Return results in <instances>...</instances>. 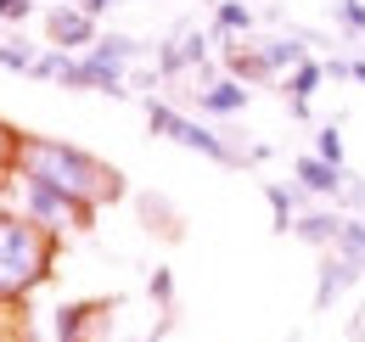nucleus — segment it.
Instances as JSON below:
<instances>
[{
    "label": "nucleus",
    "instance_id": "nucleus-21",
    "mask_svg": "<svg viewBox=\"0 0 365 342\" xmlns=\"http://www.w3.org/2000/svg\"><path fill=\"white\" fill-rule=\"evenodd\" d=\"M17 146H23V135H11L0 124V169H17Z\"/></svg>",
    "mask_w": 365,
    "mask_h": 342
},
{
    "label": "nucleus",
    "instance_id": "nucleus-19",
    "mask_svg": "<svg viewBox=\"0 0 365 342\" xmlns=\"http://www.w3.org/2000/svg\"><path fill=\"white\" fill-rule=\"evenodd\" d=\"M146 292H152V303H163V309H169V303H175V275H169V269H152Z\"/></svg>",
    "mask_w": 365,
    "mask_h": 342
},
{
    "label": "nucleus",
    "instance_id": "nucleus-11",
    "mask_svg": "<svg viewBox=\"0 0 365 342\" xmlns=\"http://www.w3.org/2000/svg\"><path fill=\"white\" fill-rule=\"evenodd\" d=\"M337 230H343V214H298L292 219V236L309 242V247H337Z\"/></svg>",
    "mask_w": 365,
    "mask_h": 342
},
{
    "label": "nucleus",
    "instance_id": "nucleus-15",
    "mask_svg": "<svg viewBox=\"0 0 365 342\" xmlns=\"http://www.w3.org/2000/svg\"><path fill=\"white\" fill-rule=\"evenodd\" d=\"M264 197H270V214H275V236H287L292 230V219H298V202H304V191L292 185H264Z\"/></svg>",
    "mask_w": 365,
    "mask_h": 342
},
{
    "label": "nucleus",
    "instance_id": "nucleus-4",
    "mask_svg": "<svg viewBox=\"0 0 365 342\" xmlns=\"http://www.w3.org/2000/svg\"><path fill=\"white\" fill-rule=\"evenodd\" d=\"M23 214L40 219L46 230H91L96 208H85L79 197H68L62 185H51V180H34V174H23Z\"/></svg>",
    "mask_w": 365,
    "mask_h": 342
},
{
    "label": "nucleus",
    "instance_id": "nucleus-3",
    "mask_svg": "<svg viewBox=\"0 0 365 342\" xmlns=\"http://www.w3.org/2000/svg\"><path fill=\"white\" fill-rule=\"evenodd\" d=\"M146 124H152V135H163V140H175V146H185V152H202L208 163H242V152L230 146V140H220L214 129H202L197 118H185L180 107H169V101H146Z\"/></svg>",
    "mask_w": 365,
    "mask_h": 342
},
{
    "label": "nucleus",
    "instance_id": "nucleus-24",
    "mask_svg": "<svg viewBox=\"0 0 365 342\" xmlns=\"http://www.w3.org/2000/svg\"><path fill=\"white\" fill-rule=\"evenodd\" d=\"M208 6H220V0H208Z\"/></svg>",
    "mask_w": 365,
    "mask_h": 342
},
{
    "label": "nucleus",
    "instance_id": "nucleus-22",
    "mask_svg": "<svg viewBox=\"0 0 365 342\" xmlns=\"http://www.w3.org/2000/svg\"><path fill=\"white\" fill-rule=\"evenodd\" d=\"M79 6H85L91 17H107V11H113V6H124V0H79Z\"/></svg>",
    "mask_w": 365,
    "mask_h": 342
},
{
    "label": "nucleus",
    "instance_id": "nucleus-9",
    "mask_svg": "<svg viewBox=\"0 0 365 342\" xmlns=\"http://www.w3.org/2000/svg\"><path fill=\"white\" fill-rule=\"evenodd\" d=\"M91 56H96V62H107V68H118V73H124L130 62H140V56H146V45H140V40H130V34H101V40L91 45Z\"/></svg>",
    "mask_w": 365,
    "mask_h": 342
},
{
    "label": "nucleus",
    "instance_id": "nucleus-23",
    "mask_svg": "<svg viewBox=\"0 0 365 342\" xmlns=\"http://www.w3.org/2000/svg\"><path fill=\"white\" fill-rule=\"evenodd\" d=\"M354 79H360V85H365V62H354Z\"/></svg>",
    "mask_w": 365,
    "mask_h": 342
},
{
    "label": "nucleus",
    "instance_id": "nucleus-6",
    "mask_svg": "<svg viewBox=\"0 0 365 342\" xmlns=\"http://www.w3.org/2000/svg\"><path fill=\"white\" fill-rule=\"evenodd\" d=\"M292 180H298V191L304 197H326V202H343V185H349V169H337V163H326V157H298L292 163Z\"/></svg>",
    "mask_w": 365,
    "mask_h": 342
},
{
    "label": "nucleus",
    "instance_id": "nucleus-8",
    "mask_svg": "<svg viewBox=\"0 0 365 342\" xmlns=\"http://www.w3.org/2000/svg\"><path fill=\"white\" fill-rule=\"evenodd\" d=\"M185 95H191V101H197L208 118H230V113H242V107H247V95H253V90L242 85V79H220V85H208V90H185Z\"/></svg>",
    "mask_w": 365,
    "mask_h": 342
},
{
    "label": "nucleus",
    "instance_id": "nucleus-25",
    "mask_svg": "<svg viewBox=\"0 0 365 342\" xmlns=\"http://www.w3.org/2000/svg\"><path fill=\"white\" fill-rule=\"evenodd\" d=\"M360 219H365V214H360Z\"/></svg>",
    "mask_w": 365,
    "mask_h": 342
},
{
    "label": "nucleus",
    "instance_id": "nucleus-12",
    "mask_svg": "<svg viewBox=\"0 0 365 342\" xmlns=\"http://www.w3.org/2000/svg\"><path fill=\"white\" fill-rule=\"evenodd\" d=\"M253 23H259V11L247 0H220L214 6V40L220 34H253Z\"/></svg>",
    "mask_w": 365,
    "mask_h": 342
},
{
    "label": "nucleus",
    "instance_id": "nucleus-20",
    "mask_svg": "<svg viewBox=\"0 0 365 342\" xmlns=\"http://www.w3.org/2000/svg\"><path fill=\"white\" fill-rule=\"evenodd\" d=\"M34 11H40L34 0H0V23H29Z\"/></svg>",
    "mask_w": 365,
    "mask_h": 342
},
{
    "label": "nucleus",
    "instance_id": "nucleus-17",
    "mask_svg": "<svg viewBox=\"0 0 365 342\" xmlns=\"http://www.w3.org/2000/svg\"><path fill=\"white\" fill-rule=\"evenodd\" d=\"M331 17L343 34H365V0H331Z\"/></svg>",
    "mask_w": 365,
    "mask_h": 342
},
{
    "label": "nucleus",
    "instance_id": "nucleus-5",
    "mask_svg": "<svg viewBox=\"0 0 365 342\" xmlns=\"http://www.w3.org/2000/svg\"><path fill=\"white\" fill-rule=\"evenodd\" d=\"M101 40L96 34V17L85 11V6H68V0H56L46 11V45H56V51H91V45Z\"/></svg>",
    "mask_w": 365,
    "mask_h": 342
},
{
    "label": "nucleus",
    "instance_id": "nucleus-2",
    "mask_svg": "<svg viewBox=\"0 0 365 342\" xmlns=\"http://www.w3.org/2000/svg\"><path fill=\"white\" fill-rule=\"evenodd\" d=\"M56 230L29 214H0V298H23L51 275Z\"/></svg>",
    "mask_w": 365,
    "mask_h": 342
},
{
    "label": "nucleus",
    "instance_id": "nucleus-7",
    "mask_svg": "<svg viewBox=\"0 0 365 342\" xmlns=\"http://www.w3.org/2000/svg\"><path fill=\"white\" fill-rule=\"evenodd\" d=\"M360 275H365V269L354 264V258H343L337 247H331V253L320 258V275H315V309H331V298H343Z\"/></svg>",
    "mask_w": 365,
    "mask_h": 342
},
{
    "label": "nucleus",
    "instance_id": "nucleus-13",
    "mask_svg": "<svg viewBox=\"0 0 365 342\" xmlns=\"http://www.w3.org/2000/svg\"><path fill=\"white\" fill-rule=\"evenodd\" d=\"M91 320H96V303H62V309H56V337L62 342H91L85 337Z\"/></svg>",
    "mask_w": 365,
    "mask_h": 342
},
{
    "label": "nucleus",
    "instance_id": "nucleus-18",
    "mask_svg": "<svg viewBox=\"0 0 365 342\" xmlns=\"http://www.w3.org/2000/svg\"><path fill=\"white\" fill-rule=\"evenodd\" d=\"M315 157H326V163L343 169V135H337V124H320L315 129Z\"/></svg>",
    "mask_w": 365,
    "mask_h": 342
},
{
    "label": "nucleus",
    "instance_id": "nucleus-1",
    "mask_svg": "<svg viewBox=\"0 0 365 342\" xmlns=\"http://www.w3.org/2000/svg\"><path fill=\"white\" fill-rule=\"evenodd\" d=\"M17 174H34V180L62 185L85 208H96V202H107V197L124 191V174L107 169L91 152H79V146H68V140H23L17 146Z\"/></svg>",
    "mask_w": 365,
    "mask_h": 342
},
{
    "label": "nucleus",
    "instance_id": "nucleus-14",
    "mask_svg": "<svg viewBox=\"0 0 365 342\" xmlns=\"http://www.w3.org/2000/svg\"><path fill=\"white\" fill-rule=\"evenodd\" d=\"M320 79H326V62H315V56H304V62H298V68L287 73V101H309Z\"/></svg>",
    "mask_w": 365,
    "mask_h": 342
},
{
    "label": "nucleus",
    "instance_id": "nucleus-10",
    "mask_svg": "<svg viewBox=\"0 0 365 342\" xmlns=\"http://www.w3.org/2000/svg\"><path fill=\"white\" fill-rule=\"evenodd\" d=\"M259 56L270 62V73H292L309 56V45L298 40V34H275V40H259Z\"/></svg>",
    "mask_w": 365,
    "mask_h": 342
},
{
    "label": "nucleus",
    "instance_id": "nucleus-16",
    "mask_svg": "<svg viewBox=\"0 0 365 342\" xmlns=\"http://www.w3.org/2000/svg\"><path fill=\"white\" fill-rule=\"evenodd\" d=\"M34 62H40V51L29 40H0V68L6 73H34Z\"/></svg>",
    "mask_w": 365,
    "mask_h": 342
}]
</instances>
